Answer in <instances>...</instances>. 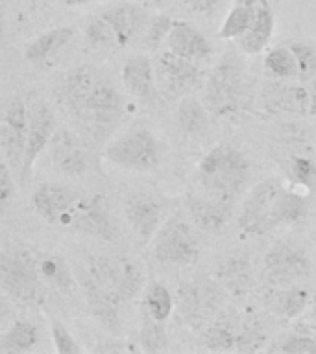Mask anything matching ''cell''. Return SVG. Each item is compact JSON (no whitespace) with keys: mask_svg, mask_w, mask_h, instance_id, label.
Here are the masks:
<instances>
[{"mask_svg":"<svg viewBox=\"0 0 316 354\" xmlns=\"http://www.w3.org/2000/svg\"><path fill=\"white\" fill-rule=\"evenodd\" d=\"M105 159L126 170L152 171L159 166V142L148 129H133L105 148Z\"/></svg>","mask_w":316,"mask_h":354,"instance_id":"7","label":"cell"},{"mask_svg":"<svg viewBox=\"0 0 316 354\" xmlns=\"http://www.w3.org/2000/svg\"><path fill=\"white\" fill-rule=\"evenodd\" d=\"M28 144V105L15 94L6 105L2 122H0V146L4 159L10 162L11 170L21 174L24 153Z\"/></svg>","mask_w":316,"mask_h":354,"instance_id":"9","label":"cell"},{"mask_svg":"<svg viewBox=\"0 0 316 354\" xmlns=\"http://www.w3.org/2000/svg\"><path fill=\"white\" fill-rule=\"evenodd\" d=\"M65 227H72L74 231L83 232L87 236L100 238V240H107V242H113L119 234L115 220L102 196L80 199L76 207L72 209Z\"/></svg>","mask_w":316,"mask_h":354,"instance_id":"11","label":"cell"},{"mask_svg":"<svg viewBox=\"0 0 316 354\" xmlns=\"http://www.w3.org/2000/svg\"><path fill=\"white\" fill-rule=\"evenodd\" d=\"M285 187L277 179L257 183L243 203L238 229L249 236H261L281 225V196Z\"/></svg>","mask_w":316,"mask_h":354,"instance_id":"4","label":"cell"},{"mask_svg":"<svg viewBox=\"0 0 316 354\" xmlns=\"http://www.w3.org/2000/svg\"><path fill=\"white\" fill-rule=\"evenodd\" d=\"M122 83L133 98L144 100V102L155 98L157 83H155V71L148 55L137 54L128 57L122 66Z\"/></svg>","mask_w":316,"mask_h":354,"instance_id":"19","label":"cell"},{"mask_svg":"<svg viewBox=\"0 0 316 354\" xmlns=\"http://www.w3.org/2000/svg\"><path fill=\"white\" fill-rule=\"evenodd\" d=\"M263 104L272 113L310 115L309 88L299 85H288L283 82L268 83L263 91Z\"/></svg>","mask_w":316,"mask_h":354,"instance_id":"17","label":"cell"},{"mask_svg":"<svg viewBox=\"0 0 316 354\" xmlns=\"http://www.w3.org/2000/svg\"><path fill=\"white\" fill-rule=\"evenodd\" d=\"M252 176L248 159L240 149L218 144L202 157L196 168V183L202 192L227 205L235 203Z\"/></svg>","mask_w":316,"mask_h":354,"instance_id":"1","label":"cell"},{"mask_svg":"<svg viewBox=\"0 0 316 354\" xmlns=\"http://www.w3.org/2000/svg\"><path fill=\"white\" fill-rule=\"evenodd\" d=\"M74 37V28L61 26L54 28L50 32L39 35L37 39H33L32 43L28 44L26 48V59L32 63H39L55 55L60 50H63L67 44L71 43V39Z\"/></svg>","mask_w":316,"mask_h":354,"instance_id":"23","label":"cell"},{"mask_svg":"<svg viewBox=\"0 0 316 354\" xmlns=\"http://www.w3.org/2000/svg\"><path fill=\"white\" fill-rule=\"evenodd\" d=\"M141 348L148 353H159L166 348L165 323L152 319L150 315L141 314V334H139Z\"/></svg>","mask_w":316,"mask_h":354,"instance_id":"32","label":"cell"},{"mask_svg":"<svg viewBox=\"0 0 316 354\" xmlns=\"http://www.w3.org/2000/svg\"><path fill=\"white\" fill-rule=\"evenodd\" d=\"M255 17L254 6H240L235 4L226 15L224 22L220 26V37L222 39H238L243 33L248 32Z\"/></svg>","mask_w":316,"mask_h":354,"instance_id":"29","label":"cell"},{"mask_svg":"<svg viewBox=\"0 0 316 354\" xmlns=\"http://www.w3.org/2000/svg\"><path fill=\"white\" fill-rule=\"evenodd\" d=\"M188 11L200 13V15H211L220 6V0H183Z\"/></svg>","mask_w":316,"mask_h":354,"instance_id":"41","label":"cell"},{"mask_svg":"<svg viewBox=\"0 0 316 354\" xmlns=\"http://www.w3.org/2000/svg\"><path fill=\"white\" fill-rule=\"evenodd\" d=\"M41 271L26 249H6L0 259V284L11 301L19 304H35L41 299Z\"/></svg>","mask_w":316,"mask_h":354,"instance_id":"5","label":"cell"},{"mask_svg":"<svg viewBox=\"0 0 316 354\" xmlns=\"http://www.w3.org/2000/svg\"><path fill=\"white\" fill-rule=\"evenodd\" d=\"M277 348H279L281 353H288V354H294V353L316 354V339L315 337L307 336V334H296V336L287 337V339H285V342H283Z\"/></svg>","mask_w":316,"mask_h":354,"instance_id":"38","label":"cell"},{"mask_svg":"<svg viewBox=\"0 0 316 354\" xmlns=\"http://www.w3.org/2000/svg\"><path fill=\"white\" fill-rule=\"evenodd\" d=\"M309 292L304 288H290L283 292L274 293L270 301V306L276 310L277 314L283 315L285 319H294L309 306Z\"/></svg>","mask_w":316,"mask_h":354,"instance_id":"27","label":"cell"},{"mask_svg":"<svg viewBox=\"0 0 316 354\" xmlns=\"http://www.w3.org/2000/svg\"><path fill=\"white\" fill-rule=\"evenodd\" d=\"M58 131V122H55L54 111L50 109V105L39 96L30 98L28 105V144L26 153H24V162L21 168V179L28 181V177L32 176L33 165L39 159V155L43 153Z\"/></svg>","mask_w":316,"mask_h":354,"instance_id":"10","label":"cell"},{"mask_svg":"<svg viewBox=\"0 0 316 354\" xmlns=\"http://www.w3.org/2000/svg\"><path fill=\"white\" fill-rule=\"evenodd\" d=\"M39 342L37 326L30 321L19 319L0 337V354L30 353Z\"/></svg>","mask_w":316,"mask_h":354,"instance_id":"24","label":"cell"},{"mask_svg":"<svg viewBox=\"0 0 316 354\" xmlns=\"http://www.w3.org/2000/svg\"><path fill=\"white\" fill-rule=\"evenodd\" d=\"M168 50L179 57L191 61H200L211 55V44L198 28L187 21L172 22L170 33L166 37Z\"/></svg>","mask_w":316,"mask_h":354,"instance_id":"18","label":"cell"},{"mask_svg":"<svg viewBox=\"0 0 316 354\" xmlns=\"http://www.w3.org/2000/svg\"><path fill=\"white\" fill-rule=\"evenodd\" d=\"M94 140H105L115 131L124 113V102L115 85L102 76L85 98L72 109Z\"/></svg>","mask_w":316,"mask_h":354,"instance_id":"3","label":"cell"},{"mask_svg":"<svg viewBox=\"0 0 316 354\" xmlns=\"http://www.w3.org/2000/svg\"><path fill=\"white\" fill-rule=\"evenodd\" d=\"M33 207L37 214L43 218L46 223L54 225H67V220L71 216L72 209L80 201L76 190H72L67 185L61 183H43L35 188L32 196Z\"/></svg>","mask_w":316,"mask_h":354,"instance_id":"13","label":"cell"},{"mask_svg":"<svg viewBox=\"0 0 316 354\" xmlns=\"http://www.w3.org/2000/svg\"><path fill=\"white\" fill-rule=\"evenodd\" d=\"M143 286V275L137 264L128 259H119V301L126 303L137 297Z\"/></svg>","mask_w":316,"mask_h":354,"instance_id":"31","label":"cell"},{"mask_svg":"<svg viewBox=\"0 0 316 354\" xmlns=\"http://www.w3.org/2000/svg\"><path fill=\"white\" fill-rule=\"evenodd\" d=\"M32 2H54V0H32Z\"/></svg>","mask_w":316,"mask_h":354,"instance_id":"47","label":"cell"},{"mask_svg":"<svg viewBox=\"0 0 316 354\" xmlns=\"http://www.w3.org/2000/svg\"><path fill=\"white\" fill-rule=\"evenodd\" d=\"M272 33H274V11L268 0H263L261 4L255 6L254 22L248 28V32L237 39L238 46L246 54H259L270 43Z\"/></svg>","mask_w":316,"mask_h":354,"instance_id":"22","label":"cell"},{"mask_svg":"<svg viewBox=\"0 0 316 354\" xmlns=\"http://www.w3.org/2000/svg\"><path fill=\"white\" fill-rule=\"evenodd\" d=\"M170 17L166 15H155L152 21H150L148 28H146V44L150 48H157L163 41H166L168 33H170L172 28Z\"/></svg>","mask_w":316,"mask_h":354,"instance_id":"37","label":"cell"},{"mask_svg":"<svg viewBox=\"0 0 316 354\" xmlns=\"http://www.w3.org/2000/svg\"><path fill=\"white\" fill-rule=\"evenodd\" d=\"M139 2H143L146 6H165V4H170L172 0H139Z\"/></svg>","mask_w":316,"mask_h":354,"instance_id":"43","label":"cell"},{"mask_svg":"<svg viewBox=\"0 0 316 354\" xmlns=\"http://www.w3.org/2000/svg\"><path fill=\"white\" fill-rule=\"evenodd\" d=\"M100 17L113 28L119 48H126L128 44H132L139 37V33L150 24L148 13L139 4L113 6L109 10L102 11Z\"/></svg>","mask_w":316,"mask_h":354,"instance_id":"15","label":"cell"},{"mask_svg":"<svg viewBox=\"0 0 316 354\" xmlns=\"http://www.w3.org/2000/svg\"><path fill=\"white\" fill-rule=\"evenodd\" d=\"M309 96H310V115L316 116V76H313V82H310Z\"/></svg>","mask_w":316,"mask_h":354,"instance_id":"42","label":"cell"},{"mask_svg":"<svg viewBox=\"0 0 316 354\" xmlns=\"http://www.w3.org/2000/svg\"><path fill=\"white\" fill-rule=\"evenodd\" d=\"M13 194H15V181H13L10 162L4 159L0 162V205H2V209L8 207Z\"/></svg>","mask_w":316,"mask_h":354,"instance_id":"40","label":"cell"},{"mask_svg":"<svg viewBox=\"0 0 316 354\" xmlns=\"http://www.w3.org/2000/svg\"><path fill=\"white\" fill-rule=\"evenodd\" d=\"M310 319L315 323V328H316V304H315V310H313V315H310Z\"/></svg>","mask_w":316,"mask_h":354,"instance_id":"46","label":"cell"},{"mask_svg":"<svg viewBox=\"0 0 316 354\" xmlns=\"http://www.w3.org/2000/svg\"><path fill=\"white\" fill-rule=\"evenodd\" d=\"M172 310H174V299H172L168 288L163 286L161 282H152L143 295L141 314L150 315L152 319L161 321V323H166Z\"/></svg>","mask_w":316,"mask_h":354,"instance_id":"25","label":"cell"},{"mask_svg":"<svg viewBox=\"0 0 316 354\" xmlns=\"http://www.w3.org/2000/svg\"><path fill=\"white\" fill-rule=\"evenodd\" d=\"M296 59H298L299 76L313 77L316 76V48L309 43H292L290 44Z\"/></svg>","mask_w":316,"mask_h":354,"instance_id":"36","label":"cell"},{"mask_svg":"<svg viewBox=\"0 0 316 354\" xmlns=\"http://www.w3.org/2000/svg\"><path fill=\"white\" fill-rule=\"evenodd\" d=\"M187 209L194 223L200 229L209 232L222 229L231 214V205L224 203L220 199L211 198L205 192L188 194Z\"/></svg>","mask_w":316,"mask_h":354,"instance_id":"20","label":"cell"},{"mask_svg":"<svg viewBox=\"0 0 316 354\" xmlns=\"http://www.w3.org/2000/svg\"><path fill=\"white\" fill-rule=\"evenodd\" d=\"M154 254L161 264L187 268L196 264L200 257L198 238L187 221L170 218L155 232Z\"/></svg>","mask_w":316,"mask_h":354,"instance_id":"8","label":"cell"},{"mask_svg":"<svg viewBox=\"0 0 316 354\" xmlns=\"http://www.w3.org/2000/svg\"><path fill=\"white\" fill-rule=\"evenodd\" d=\"M176 116L183 131L187 135H196L207 126V105L194 96H187L179 100Z\"/></svg>","mask_w":316,"mask_h":354,"instance_id":"26","label":"cell"},{"mask_svg":"<svg viewBox=\"0 0 316 354\" xmlns=\"http://www.w3.org/2000/svg\"><path fill=\"white\" fill-rule=\"evenodd\" d=\"M265 68L276 77H281V80L299 76L298 59H296L290 46H287V48L276 46V48L268 50L265 55Z\"/></svg>","mask_w":316,"mask_h":354,"instance_id":"28","label":"cell"},{"mask_svg":"<svg viewBox=\"0 0 316 354\" xmlns=\"http://www.w3.org/2000/svg\"><path fill=\"white\" fill-rule=\"evenodd\" d=\"M204 345L209 351H235L238 348V332H235L229 323L222 321L211 325L204 334Z\"/></svg>","mask_w":316,"mask_h":354,"instance_id":"33","label":"cell"},{"mask_svg":"<svg viewBox=\"0 0 316 354\" xmlns=\"http://www.w3.org/2000/svg\"><path fill=\"white\" fill-rule=\"evenodd\" d=\"M50 155L54 168L69 177H78L87 170V153L74 135L67 129H58L50 140Z\"/></svg>","mask_w":316,"mask_h":354,"instance_id":"16","label":"cell"},{"mask_svg":"<svg viewBox=\"0 0 316 354\" xmlns=\"http://www.w3.org/2000/svg\"><path fill=\"white\" fill-rule=\"evenodd\" d=\"M266 277L276 284H294L310 273V260L294 243H277L265 257Z\"/></svg>","mask_w":316,"mask_h":354,"instance_id":"12","label":"cell"},{"mask_svg":"<svg viewBox=\"0 0 316 354\" xmlns=\"http://www.w3.org/2000/svg\"><path fill=\"white\" fill-rule=\"evenodd\" d=\"M124 214L141 242H148L163 225V205L150 194L135 192L124 201Z\"/></svg>","mask_w":316,"mask_h":354,"instance_id":"14","label":"cell"},{"mask_svg":"<svg viewBox=\"0 0 316 354\" xmlns=\"http://www.w3.org/2000/svg\"><path fill=\"white\" fill-rule=\"evenodd\" d=\"M261 2H263V0H235V4H240V6H257V4H261Z\"/></svg>","mask_w":316,"mask_h":354,"instance_id":"44","label":"cell"},{"mask_svg":"<svg viewBox=\"0 0 316 354\" xmlns=\"http://www.w3.org/2000/svg\"><path fill=\"white\" fill-rule=\"evenodd\" d=\"M155 83L161 96L168 102L193 96L204 85V71L194 65V61L179 57L174 52H163L155 59Z\"/></svg>","mask_w":316,"mask_h":354,"instance_id":"6","label":"cell"},{"mask_svg":"<svg viewBox=\"0 0 316 354\" xmlns=\"http://www.w3.org/2000/svg\"><path fill=\"white\" fill-rule=\"evenodd\" d=\"M50 332H52V342H54L55 353L60 354H80L83 351L78 342L74 339L69 328L61 321H52L50 323Z\"/></svg>","mask_w":316,"mask_h":354,"instance_id":"35","label":"cell"},{"mask_svg":"<svg viewBox=\"0 0 316 354\" xmlns=\"http://www.w3.org/2000/svg\"><path fill=\"white\" fill-rule=\"evenodd\" d=\"M85 39H87V43L91 46H94V48H111V46L119 48L113 28L102 17H96V19H93L85 26Z\"/></svg>","mask_w":316,"mask_h":354,"instance_id":"34","label":"cell"},{"mask_svg":"<svg viewBox=\"0 0 316 354\" xmlns=\"http://www.w3.org/2000/svg\"><path fill=\"white\" fill-rule=\"evenodd\" d=\"M39 271L44 281L52 286L67 290L72 286V271L67 262L58 254H49L43 260H39Z\"/></svg>","mask_w":316,"mask_h":354,"instance_id":"30","label":"cell"},{"mask_svg":"<svg viewBox=\"0 0 316 354\" xmlns=\"http://www.w3.org/2000/svg\"><path fill=\"white\" fill-rule=\"evenodd\" d=\"M89 2H93V0H65L67 6H83L89 4Z\"/></svg>","mask_w":316,"mask_h":354,"instance_id":"45","label":"cell"},{"mask_svg":"<svg viewBox=\"0 0 316 354\" xmlns=\"http://www.w3.org/2000/svg\"><path fill=\"white\" fill-rule=\"evenodd\" d=\"M80 281H82L83 293H85V299H87V306L94 319L98 321L100 325L107 328V330H119L121 328L119 303L113 297H109L102 288H98V284L91 279L87 271H83L82 275H80Z\"/></svg>","mask_w":316,"mask_h":354,"instance_id":"21","label":"cell"},{"mask_svg":"<svg viewBox=\"0 0 316 354\" xmlns=\"http://www.w3.org/2000/svg\"><path fill=\"white\" fill-rule=\"evenodd\" d=\"M294 177L298 179L304 187L307 188H315L316 185V166L313 160L305 159V157H298V159H294V166H292Z\"/></svg>","mask_w":316,"mask_h":354,"instance_id":"39","label":"cell"},{"mask_svg":"<svg viewBox=\"0 0 316 354\" xmlns=\"http://www.w3.org/2000/svg\"><path fill=\"white\" fill-rule=\"evenodd\" d=\"M248 80L243 61L227 52L205 83V105L220 118H235L246 105Z\"/></svg>","mask_w":316,"mask_h":354,"instance_id":"2","label":"cell"}]
</instances>
